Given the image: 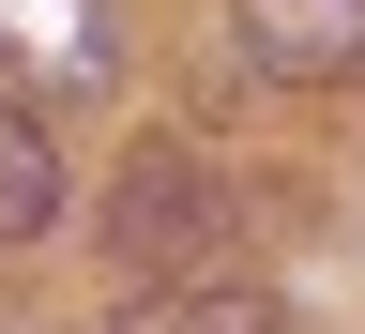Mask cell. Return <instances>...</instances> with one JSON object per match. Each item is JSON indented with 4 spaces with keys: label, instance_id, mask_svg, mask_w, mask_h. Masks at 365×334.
Masks as SVG:
<instances>
[{
    "label": "cell",
    "instance_id": "obj_1",
    "mask_svg": "<svg viewBox=\"0 0 365 334\" xmlns=\"http://www.w3.org/2000/svg\"><path fill=\"white\" fill-rule=\"evenodd\" d=\"M107 259L137 289H168V273H244V198H228V167L198 137H137L122 182H107Z\"/></svg>",
    "mask_w": 365,
    "mask_h": 334
},
{
    "label": "cell",
    "instance_id": "obj_4",
    "mask_svg": "<svg viewBox=\"0 0 365 334\" xmlns=\"http://www.w3.org/2000/svg\"><path fill=\"white\" fill-rule=\"evenodd\" d=\"M107 334H289V304L244 289V273H168V289H137Z\"/></svg>",
    "mask_w": 365,
    "mask_h": 334
},
{
    "label": "cell",
    "instance_id": "obj_6",
    "mask_svg": "<svg viewBox=\"0 0 365 334\" xmlns=\"http://www.w3.org/2000/svg\"><path fill=\"white\" fill-rule=\"evenodd\" d=\"M0 334H16V319H0Z\"/></svg>",
    "mask_w": 365,
    "mask_h": 334
},
{
    "label": "cell",
    "instance_id": "obj_3",
    "mask_svg": "<svg viewBox=\"0 0 365 334\" xmlns=\"http://www.w3.org/2000/svg\"><path fill=\"white\" fill-rule=\"evenodd\" d=\"M0 61H16L31 91H107L122 76V31H107V0H0Z\"/></svg>",
    "mask_w": 365,
    "mask_h": 334
},
{
    "label": "cell",
    "instance_id": "obj_2",
    "mask_svg": "<svg viewBox=\"0 0 365 334\" xmlns=\"http://www.w3.org/2000/svg\"><path fill=\"white\" fill-rule=\"evenodd\" d=\"M228 16H244V61H259V76L365 91V0H228Z\"/></svg>",
    "mask_w": 365,
    "mask_h": 334
},
{
    "label": "cell",
    "instance_id": "obj_5",
    "mask_svg": "<svg viewBox=\"0 0 365 334\" xmlns=\"http://www.w3.org/2000/svg\"><path fill=\"white\" fill-rule=\"evenodd\" d=\"M46 228H61V152L31 107H0V244H46Z\"/></svg>",
    "mask_w": 365,
    "mask_h": 334
}]
</instances>
